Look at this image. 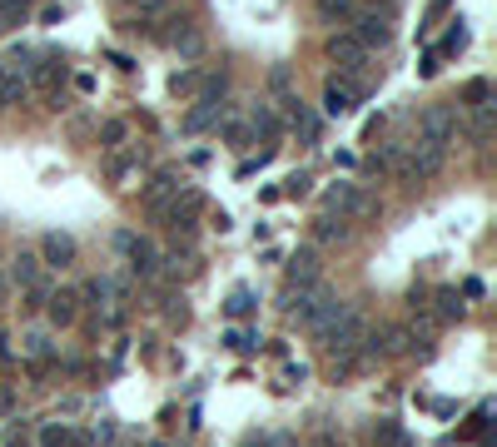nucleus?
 I'll list each match as a JSON object with an SVG mask.
<instances>
[{
	"label": "nucleus",
	"mask_w": 497,
	"mask_h": 447,
	"mask_svg": "<svg viewBox=\"0 0 497 447\" xmlns=\"http://www.w3.org/2000/svg\"><path fill=\"white\" fill-rule=\"evenodd\" d=\"M368 169L373 174H408V149H403V145H383L368 160Z\"/></svg>",
	"instance_id": "obj_18"
},
{
	"label": "nucleus",
	"mask_w": 497,
	"mask_h": 447,
	"mask_svg": "<svg viewBox=\"0 0 497 447\" xmlns=\"http://www.w3.org/2000/svg\"><path fill=\"white\" fill-rule=\"evenodd\" d=\"M259 447H304V443H298V433H288V427H279V433H269Z\"/></svg>",
	"instance_id": "obj_39"
},
{
	"label": "nucleus",
	"mask_w": 497,
	"mask_h": 447,
	"mask_svg": "<svg viewBox=\"0 0 497 447\" xmlns=\"http://www.w3.org/2000/svg\"><path fill=\"white\" fill-rule=\"evenodd\" d=\"M224 343H229V348H239V353H244V348H254L244 333H239V328H234V333H229V338H224Z\"/></svg>",
	"instance_id": "obj_46"
},
{
	"label": "nucleus",
	"mask_w": 497,
	"mask_h": 447,
	"mask_svg": "<svg viewBox=\"0 0 497 447\" xmlns=\"http://www.w3.org/2000/svg\"><path fill=\"white\" fill-rule=\"evenodd\" d=\"M135 5H139L135 20H164V15L174 11V0H135Z\"/></svg>",
	"instance_id": "obj_34"
},
{
	"label": "nucleus",
	"mask_w": 497,
	"mask_h": 447,
	"mask_svg": "<svg viewBox=\"0 0 497 447\" xmlns=\"http://www.w3.org/2000/svg\"><path fill=\"white\" fill-rule=\"evenodd\" d=\"M388 447H413V437H398V443H388Z\"/></svg>",
	"instance_id": "obj_47"
},
{
	"label": "nucleus",
	"mask_w": 497,
	"mask_h": 447,
	"mask_svg": "<svg viewBox=\"0 0 497 447\" xmlns=\"http://www.w3.org/2000/svg\"><path fill=\"white\" fill-rule=\"evenodd\" d=\"M462 298H483V278H468V284H462Z\"/></svg>",
	"instance_id": "obj_45"
},
{
	"label": "nucleus",
	"mask_w": 497,
	"mask_h": 447,
	"mask_svg": "<svg viewBox=\"0 0 497 447\" xmlns=\"http://www.w3.org/2000/svg\"><path fill=\"white\" fill-rule=\"evenodd\" d=\"M458 129H462V114L453 110V105H428V110H422V120H418V145L453 149Z\"/></svg>",
	"instance_id": "obj_6"
},
{
	"label": "nucleus",
	"mask_w": 497,
	"mask_h": 447,
	"mask_svg": "<svg viewBox=\"0 0 497 447\" xmlns=\"http://www.w3.org/2000/svg\"><path fill=\"white\" fill-rule=\"evenodd\" d=\"M20 348H25V353H30L36 363L55 358V343H50V333H40V328H36V333H25V338H20Z\"/></svg>",
	"instance_id": "obj_28"
},
{
	"label": "nucleus",
	"mask_w": 497,
	"mask_h": 447,
	"mask_svg": "<svg viewBox=\"0 0 497 447\" xmlns=\"http://www.w3.org/2000/svg\"><path fill=\"white\" fill-rule=\"evenodd\" d=\"M139 164H145V149H124V154H110V160H105V179H110V184H124V179L139 169Z\"/></svg>",
	"instance_id": "obj_17"
},
{
	"label": "nucleus",
	"mask_w": 497,
	"mask_h": 447,
	"mask_svg": "<svg viewBox=\"0 0 497 447\" xmlns=\"http://www.w3.org/2000/svg\"><path fill=\"white\" fill-rule=\"evenodd\" d=\"M219 114H224V105H194L185 114V135H204L209 124H219Z\"/></svg>",
	"instance_id": "obj_24"
},
{
	"label": "nucleus",
	"mask_w": 497,
	"mask_h": 447,
	"mask_svg": "<svg viewBox=\"0 0 497 447\" xmlns=\"http://www.w3.org/2000/svg\"><path fill=\"white\" fill-rule=\"evenodd\" d=\"M248 139H254V129H248L244 120H229V124H224V145H229V149H244Z\"/></svg>",
	"instance_id": "obj_33"
},
{
	"label": "nucleus",
	"mask_w": 497,
	"mask_h": 447,
	"mask_svg": "<svg viewBox=\"0 0 497 447\" xmlns=\"http://www.w3.org/2000/svg\"><path fill=\"white\" fill-rule=\"evenodd\" d=\"M124 139H130V124H124V120H105V124H99V149H105V154H114Z\"/></svg>",
	"instance_id": "obj_25"
},
{
	"label": "nucleus",
	"mask_w": 497,
	"mask_h": 447,
	"mask_svg": "<svg viewBox=\"0 0 497 447\" xmlns=\"http://www.w3.org/2000/svg\"><path fill=\"white\" fill-rule=\"evenodd\" d=\"M438 70H443V60H438L433 50H428V55H422V65H418V74H422V80H433Z\"/></svg>",
	"instance_id": "obj_41"
},
{
	"label": "nucleus",
	"mask_w": 497,
	"mask_h": 447,
	"mask_svg": "<svg viewBox=\"0 0 497 447\" xmlns=\"http://www.w3.org/2000/svg\"><path fill=\"white\" fill-rule=\"evenodd\" d=\"M462 50H468V25H462V20H453V30L443 35V45H438L433 55L443 60V55H462Z\"/></svg>",
	"instance_id": "obj_27"
},
{
	"label": "nucleus",
	"mask_w": 497,
	"mask_h": 447,
	"mask_svg": "<svg viewBox=\"0 0 497 447\" xmlns=\"http://www.w3.org/2000/svg\"><path fill=\"white\" fill-rule=\"evenodd\" d=\"M304 447H343V437L334 433V427H319V433H309V443Z\"/></svg>",
	"instance_id": "obj_38"
},
{
	"label": "nucleus",
	"mask_w": 497,
	"mask_h": 447,
	"mask_svg": "<svg viewBox=\"0 0 497 447\" xmlns=\"http://www.w3.org/2000/svg\"><path fill=\"white\" fill-rule=\"evenodd\" d=\"M75 254H80V244H75L70 234H45L40 239V263H50V269H65V263H75Z\"/></svg>",
	"instance_id": "obj_11"
},
{
	"label": "nucleus",
	"mask_w": 497,
	"mask_h": 447,
	"mask_svg": "<svg viewBox=\"0 0 497 447\" xmlns=\"http://www.w3.org/2000/svg\"><path fill=\"white\" fill-rule=\"evenodd\" d=\"M170 90H174V95H189V90H199V70H174L170 74Z\"/></svg>",
	"instance_id": "obj_35"
},
{
	"label": "nucleus",
	"mask_w": 497,
	"mask_h": 447,
	"mask_svg": "<svg viewBox=\"0 0 497 447\" xmlns=\"http://www.w3.org/2000/svg\"><path fill=\"white\" fill-rule=\"evenodd\" d=\"M179 189H185V179H179V174H174V169H160V174H154V179H149V184H145V209H154V204H164V199H174V194H179Z\"/></svg>",
	"instance_id": "obj_14"
},
{
	"label": "nucleus",
	"mask_w": 497,
	"mask_h": 447,
	"mask_svg": "<svg viewBox=\"0 0 497 447\" xmlns=\"http://www.w3.org/2000/svg\"><path fill=\"white\" fill-rule=\"evenodd\" d=\"M284 378H288V383H304V378H309V368H304V363H288Z\"/></svg>",
	"instance_id": "obj_42"
},
{
	"label": "nucleus",
	"mask_w": 497,
	"mask_h": 447,
	"mask_svg": "<svg viewBox=\"0 0 497 447\" xmlns=\"http://www.w3.org/2000/svg\"><path fill=\"white\" fill-rule=\"evenodd\" d=\"M313 11H319L323 25H348L353 11H359V0H313Z\"/></svg>",
	"instance_id": "obj_21"
},
{
	"label": "nucleus",
	"mask_w": 497,
	"mask_h": 447,
	"mask_svg": "<svg viewBox=\"0 0 497 447\" xmlns=\"http://www.w3.org/2000/svg\"><path fill=\"white\" fill-rule=\"evenodd\" d=\"M438 318H443V323H458L462 318V298L453 294V288H438Z\"/></svg>",
	"instance_id": "obj_31"
},
{
	"label": "nucleus",
	"mask_w": 497,
	"mask_h": 447,
	"mask_svg": "<svg viewBox=\"0 0 497 447\" xmlns=\"http://www.w3.org/2000/svg\"><path fill=\"white\" fill-rule=\"evenodd\" d=\"M313 239L319 244H343V239H353V224L338 219V214H323V219H313Z\"/></svg>",
	"instance_id": "obj_19"
},
{
	"label": "nucleus",
	"mask_w": 497,
	"mask_h": 447,
	"mask_svg": "<svg viewBox=\"0 0 497 447\" xmlns=\"http://www.w3.org/2000/svg\"><path fill=\"white\" fill-rule=\"evenodd\" d=\"M30 20V0H0V30L5 25H25Z\"/></svg>",
	"instance_id": "obj_29"
},
{
	"label": "nucleus",
	"mask_w": 497,
	"mask_h": 447,
	"mask_svg": "<svg viewBox=\"0 0 497 447\" xmlns=\"http://www.w3.org/2000/svg\"><path fill=\"white\" fill-rule=\"evenodd\" d=\"M284 278H288V284H298V288H309V284H319V254H313V248H298L294 259H288Z\"/></svg>",
	"instance_id": "obj_13"
},
{
	"label": "nucleus",
	"mask_w": 497,
	"mask_h": 447,
	"mask_svg": "<svg viewBox=\"0 0 497 447\" xmlns=\"http://www.w3.org/2000/svg\"><path fill=\"white\" fill-rule=\"evenodd\" d=\"M40 269H45V263H40V254H30V248H20V254L11 259V278H15L20 288H25V284H36Z\"/></svg>",
	"instance_id": "obj_22"
},
{
	"label": "nucleus",
	"mask_w": 497,
	"mask_h": 447,
	"mask_svg": "<svg viewBox=\"0 0 497 447\" xmlns=\"http://www.w3.org/2000/svg\"><path fill=\"white\" fill-rule=\"evenodd\" d=\"M114 248L124 254V263H130L135 278H154V273H160V244H154V239L135 234V229H114Z\"/></svg>",
	"instance_id": "obj_4"
},
{
	"label": "nucleus",
	"mask_w": 497,
	"mask_h": 447,
	"mask_svg": "<svg viewBox=\"0 0 497 447\" xmlns=\"http://www.w3.org/2000/svg\"><path fill=\"white\" fill-rule=\"evenodd\" d=\"M348 25H353L348 35L359 40L368 55H373V50H383L388 40H393V15H388V11H353V20H348Z\"/></svg>",
	"instance_id": "obj_7"
},
{
	"label": "nucleus",
	"mask_w": 497,
	"mask_h": 447,
	"mask_svg": "<svg viewBox=\"0 0 497 447\" xmlns=\"http://www.w3.org/2000/svg\"><path fill=\"white\" fill-rule=\"evenodd\" d=\"M25 85H36V90L65 85V60H60V55H36V65H30V80H25Z\"/></svg>",
	"instance_id": "obj_12"
},
{
	"label": "nucleus",
	"mask_w": 497,
	"mask_h": 447,
	"mask_svg": "<svg viewBox=\"0 0 497 447\" xmlns=\"http://www.w3.org/2000/svg\"><path fill=\"white\" fill-rule=\"evenodd\" d=\"M154 219L170 229V234H194V224H199V214H204V194L199 189H179L174 199H164V204H154Z\"/></svg>",
	"instance_id": "obj_2"
},
{
	"label": "nucleus",
	"mask_w": 497,
	"mask_h": 447,
	"mask_svg": "<svg viewBox=\"0 0 497 447\" xmlns=\"http://www.w3.org/2000/svg\"><path fill=\"white\" fill-rule=\"evenodd\" d=\"M30 85H25L20 65H0V105H25Z\"/></svg>",
	"instance_id": "obj_16"
},
{
	"label": "nucleus",
	"mask_w": 497,
	"mask_h": 447,
	"mask_svg": "<svg viewBox=\"0 0 497 447\" xmlns=\"http://www.w3.org/2000/svg\"><path fill=\"white\" fill-rule=\"evenodd\" d=\"M36 443L40 447H85V433H75V427H65V422H40Z\"/></svg>",
	"instance_id": "obj_15"
},
{
	"label": "nucleus",
	"mask_w": 497,
	"mask_h": 447,
	"mask_svg": "<svg viewBox=\"0 0 497 447\" xmlns=\"http://www.w3.org/2000/svg\"><path fill=\"white\" fill-rule=\"evenodd\" d=\"M323 204H328V214H338V219H348V224H353V219H373V214H378V199H373L363 184H353V179L328 184Z\"/></svg>",
	"instance_id": "obj_3"
},
{
	"label": "nucleus",
	"mask_w": 497,
	"mask_h": 447,
	"mask_svg": "<svg viewBox=\"0 0 497 447\" xmlns=\"http://www.w3.org/2000/svg\"><path fill=\"white\" fill-rule=\"evenodd\" d=\"M288 85H294V74H288V65H273V70H269V90H273L279 99H284V95H288Z\"/></svg>",
	"instance_id": "obj_36"
},
{
	"label": "nucleus",
	"mask_w": 497,
	"mask_h": 447,
	"mask_svg": "<svg viewBox=\"0 0 497 447\" xmlns=\"http://www.w3.org/2000/svg\"><path fill=\"white\" fill-rule=\"evenodd\" d=\"M323 50H328V60H334L343 74H363V70H368V50H363L359 40L348 35V30L328 35V45H323Z\"/></svg>",
	"instance_id": "obj_9"
},
{
	"label": "nucleus",
	"mask_w": 497,
	"mask_h": 447,
	"mask_svg": "<svg viewBox=\"0 0 497 447\" xmlns=\"http://www.w3.org/2000/svg\"><path fill=\"white\" fill-rule=\"evenodd\" d=\"M313 333H319V343H323L328 358H338V353H359L363 333H368V318H363L359 303H343V298H338V309L328 313Z\"/></svg>",
	"instance_id": "obj_1"
},
{
	"label": "nucleus",
	"mask_w": 497,
	"mask_h": 447,
	"mask_svg": "<svg viewBox=\"0 0 497 447\" xmlns=\"http://www.w3.org/2000/svg\"><path fill=\"white\" fill-rule=\"evenodd\" d=\"M45 313H50V323H55V328H70V323L80 318V294H75V288H50Z\"/></svg>",
	"instance_id": "obj_10"
},
{
	"label": "nucleus",
	"mask_w": 497,
	"mask_h": 447,
	"mask_svg": "<svg viewBox=\"0 0 497 447\" xmlns=\"http://www.w3.org/2000/svg\"><path fill=\"white\" fill-rule=\"evenodd\" d=\"M224 309H229V318H248V313L259 309V298L248 294V288H234V294H229V303H224Z\"/></svg>",
	"instance_id": "obj_30"
},
{
	"label": "nucleus",
	"mask_w": 497,
	"mask_h": 447,
	"mask_svg": "<svg viewBox=\"0 0 497 447\" xmlns=\"http://www.w3.org/2000/svg\"><path fill=\"white\" fill-rule=\"evenodd\" d=\"M334 309H338L334 288H328V284H309V288H298V298L288 303V318H294L298 328H319Z\"/></svg>",
	"instance_id": "obj_5"
},
{
	"label": "nucleus",
	"mask_w": 497,
	"mask_h": 447,
	"mask_svg": "<svg viewBox=\"0 0 497 447\" xmlns=\"http://www.w3.org/2000/svg\"><path fill=\"white\" fill-rule=\"evenodd\" d=\"M363 80L359 74H334L328 80V90H323V114L328 120H343V114H353V99H359Z\"/></svg>",
	"instance_id": "obj_8"
},
{
	"label": "nucleus",
	"mask_w": 497,
	"mask_h": 447,
	"mask_svg": "<svg viewBox=\"0 0 497 447\" xmlns=\"http://www.w3.org/2000/svg\"><path fill=\"white\" fill-rule=\"evenodd\" d=\"M309 184H313L309 174H288V179H284V194L298 199V194H309Z\"/></svg>",
	"instance_id": "obj_40"
},
{
	"label": "nucleus",
	"mask_w": 497,
	"mask_h": 447,
	"mask_svg": "<svg viewBox=\"0 0 497 447\" xmlns=\"http://www.w3.org/2000/svg\"><path fill=\"white\" fill-rule=\"evenodd\" d=\"M443 11H447V0H428V25H433ZM428 25H422V30H428Z\"/></svg>",
	"instance_id": "obj_44"
},
{
	"label": "nucleus",
	"mask_w": 497,
	"mask_h": 447,
	"mask_svg": "<svg viewBox=\"0 0 497 447\" xmlns=\"http://www.w3.org/2000/svg\"><path fill=\"white\" fill-rule=\"evenodd\" d=\"M398 437H403V427H398V422H393V418H383V422H378V427H373V443H378V447L398 443Z\"/></svg>",
	"instance_id": "obj_37"
},
{
	"label": "nucleus",
	"mask_w": 497,
	"mask_h": 447,
	"mask_svg": "<svg viewBox=\"0 0 497 447\" xmlns=\"http://www.w3.org/2000/svg\"><path fill=\"white\" fill-rule=\"evenodd\" d=\"M170 45L179 50V60H199V55H204V35H199L194 25H185V30H174V35H170Z\"/></svg>",
	"instance_id": "obj_23"
},
{
	"label": "nucleus",
	"mask_w": 497,
	"mask_h": 447,
	"mask_svg": "<svg viewBox=\"0 0 497 447\" xmlns=\"http://www.w3.org/2000/svg\"><path fill=\"white\" fill-rule=\"evenodd\" d=\"M224 95H229V74H209V80L199 85L194 105H224Z\"/></svg>",
	"instance_id": "obj_26"
},
{
	"label": "nucleus",
	"mask_w": 497,
	"mask_h": 447,
	"mask_svg": "<svg viewBox=\"0 0 497 447\" xmlns=\"http://www.w3.org/2000/svg\"><path fill=\"white\" fill-rule=\"evenodd\" d=\"M11 408H15V388L0 383V412H11Z\"/></svg>",
	"instance_id": "obj_43"
},
{
	"label": "nucleus",
	"mask_w": 497,
	"mask_h": 447,
	"mask_svg": "<svg viewBox=\"0 0 497 447\" xmlns=\"http://www.w3.org/2000/svg\"><path fill=\"white\" fill-rule=\"evenodd\" d=\"M462 99H468L472 110H483V105H493V85H487V80H468V90H462Z\"/></svg>",
	"instance_id": "obj_32"
},
{
	"label": "nucleus",
	"mask_w": 497,
	"mask_h": 447,
	"mask_svg": "<svg viewBox=\"0 0 497 447\" xmlns=\"http://www.w3.org/2000/svg\"><path fill=\"white\" fill-rule=\"evenodd\" d=\"M149 447H170V443H149Z\"/></svg>",
	"instance_id": "obj_48"
},
{
	"label": "nucleus",
	"mask_w": 497,
	"mask_h": 447,
	"mask_svg": "<svg viewBox=\"0 0 497 447\" xmlns=\"http://www.w3.org/2000/svg\"><path fill=\"white\" fill-rule=\"evenodd\" d=\"M248 129H254V139L264 135V139L273 145V139L284 135V114L273 110V105H259V110H254V120H248Z\"/></svg>",
	"instance_id": "obj_20"
}]
</instances>
